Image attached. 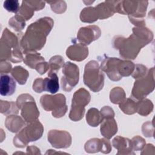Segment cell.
Wrapping results in <instances>:
<instances>
[{"label":"cell","mask_w":155,"mask_h":155,"mask_svg":"<svg viewBox=\"0 0 155 155\" xmlns=\"http://www.w3.org/2000/svg\"><path fill=\"white\" fill-rule=\"evenodd\" d=\"M17 48H18L17 38L7 28H5L1 38V61L21 62L22 56L18 52Z\"/></svg>","instance_id":"cell-1"},{"label":"cell","mask_w":155,"mask_h":155,"mask_svg":"<svg viewBox=\"0 0 155 155\" xmlns=\"http://www.w3.org/2000/svg\"><path fill=\"white\" fill-rule=\"evenodd\" d=\"M104 74L100 71L97 62L91 61L85 65L84 81L90 90L93 91L101 90L104 85Z\"/></svg>","instance_id":"cell-2"},{"label":"cell","mask_w":155,"mask_h":155,"mask_svg":"<svg viewBox=\"0 0 155 155\" xmlns=\"http://www.w3.org/2000/svg\"><path fill=\"white\" fill-rule=\"evenodd\" d=\"M64 74L61 79L62 89L70 91L75 86L79 81V68L75 64L67 62L63 68Z\"/></svg>","instance_id":"cell-3"},{"label":"cell","mask_w":155,"mask_h":155,"mask_svg":"<svg viewBox=\"0 0 155 155\" xmlns=\"http://www.w3.org/2000/svg\"><path fill=\"white\" fill-rule=\"evenodd\" d=\"M43 128L39 122H37L30 125H28L25 127L21 133L17 134L13 139V143L20 140L22 141L23 139L25 141H35L41 137L42 134Z\"/></svg>","instance_id":"cell-4"},{"label":"cell","mask_w":155,"mask_h":155,"mask_svg":"<svg viewBox=\"0 0 155 155\" xmlns=\"http://www.w3.org/2000/svg\"><path fill=\"white\" fill-rule=\"evenodd\" d=\"M101 35L99 27L93 25L83 27L80 29L78 33V39L81 42L89 44L91 41L97 39Z\"/></svg>","instance_id":"cell-5"},{"label":"cell","mask_w":155,"mask_h":155,"mask_svg":"<svg viewBox=\"0 0 155 155\" xmlns=\"http://www.w3.org/2000/svg\"><path fill=\"white\" fill-rule=\"evenodd\" d=\"M48 78L41 80V92L43 91H48L52 94L56 93L59 89L58 77L56 73L50 71L48 73Z\"/></svg>","instance_id":"cell-6"},{"label":"cell","mask_w":155,"mask_h":155,"mask_svg":"<svg viewBox=\"0 0 155 155\" xmlns=\"http://www.w3.org/2000/svg\"><path fill=\"white\" fill-rule=\"evenodd\" d=\"M16 82L13 78L6 74H1L0 94L2 96L12 95L16 90Z\"/></svg>","instance_id":"cell-7"},{"label":"cell","mask_w":155,"mask_h":155,"mask_svg":"<svg viewBox=\"0 0 155 155\" xmlns=\"http://www.w3.org/2000/svg\"><path fill=\"white\" fill-rule=\"evenodd\" d=\"M24 105L23 108L22 109L21 115L25 119L27 122H32L38 118L39 113L37 112H31V111H38L35 105V101H32L30 102H25V104H23L21 105L18 108Z\"/></svg>","instance_id":"cell-8"},{"label":"cell","mask_w":155,"mask_h":155,"mask_svg":"<svg viewBox=\"0 0 155 155\" xmlns=\"http://www.w3.org/2000/svg\"><path fill=\"white\" fill-rule=\"evenodd\" d=\"M88 55V48L80 44L70 46L67 50V55L70 59L74 61H82L84 59L78 53Z\"/></svg>","instance_id":"cell-9"},{"label":"cell","mask_w":155,"mask_h":155,"mask_svg":"<svg viewBox=\"0 0 155 155\" xmlns=\"http://www.w3.org/2000/svg\"><path fill=\"white\" fill-rule=\"evenodd\" d=\"M101 133L107 138L111 137L117 132V124L113 119L105 121L101 127Z\"/></svg>","instance_id":"cell-10"},{"label":"cell","mask_w":155,"mask_h":155,"mask_svg":"<svg viewBox=\"0 0 155 155\" xmlns=\"http://www.w3.org/2000/svg\"><path fill=\"white\" fill-rule=\"evenodd\" d=\"M80 17L83 22H93L97 19L98 15L95 7H89L85 8L81 12Z\"/></svg>","instance_id":"cell-11"},{"label":"cell","mask_w":155,"mask_h":155,"mask_svg":"<svg viewBox=\"0 0 155 155\" xmlns=\"http://www.w3.org/2000/svg\"><path fill=\"white\" fill-rule=\"evenodd\" d=\"M22 124V120L18 116H9L6 118L5 122L6 128L12 132L14 131V125H15L16 131L17 132L21 128Z\"/></svg>","instance_id":"cell-12"},{"label":"cell","mask_w":155,"mask_h":155,"mask_svg":"<svg viewBox=\"0 0 155 155\" xmlns=\"http://www.w3.org/2000/svg\"><path fill=\"white\" fill-rule=\"evenodd\" d=\"M12 75L19 84L22 85L25 83L28 76V71L24 69L22 67L17 66L13 69L12 71Z\"/></svg>","instance_id":"cell-13"},{"label":"cell","mask_w":155,"mask_h":155,"mask_svg":"<svg viewBox=\"0 0 155 155\" xmlns=\"http://www.w3.org/2000/svg\"><path fill=\"white\" fill-rule=\"evenodd\" d=\"M87 120L89 125L93 127H96L102 120V115L96 108H91L87 114Z\"/></svg>","instance_id":"cell-14"},{"label":"cell","mask_w":155,"mask_h":155,"mask_svg":"<svg viewBox=\"0 0 155 155\" xmlns=\"http://www.w3.org/2000/svg\"><path fill=\"white\" fill-rule=\"evenodd\" d=\"M22 19H23L22 17L17 14L15 16H13L9 20V25L14 28V30L16 31H19L22 30L24 27H25V21Z\"/></svg>","instance_id":"cell-15"},{"label":"cell","mask_w":155,"mask_h":155,"mask_svg":"<svg viewBox=\"0 0 155 155\" xmlns=\"http://www.w3.org/2000/svg\"><path fill=\"white\" fill-rule=\"evenodd\" d=\"M3 6L9 12L16 13L20 10L19 1L16 0H6L4 2Z\"/></svg>","instance_id":"cell-16"},{"label":"cell","mask_w":155,"mask_h":155,"mask_svg":"<svg viewBox=\"0 0 155 155\" xmlns=\"http://www.w3.org/2000/svg\"><path fill=\"white\" fill-rule=\"evenodd\" d=\"M1 74L3 73H8L10 71L12 68V65L8 62H5V61H1Z\"/></svg>","instance_id":"cell-17"}]
</instances>
